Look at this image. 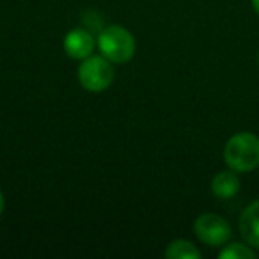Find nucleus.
<instances>
[{
    "label": "nucleus",
    "instance_id": "obj_1",
    "mask_svg": "<svg viewBox=\"0 0 259 259\" xmlns=\"http://www.w3.org/2000/svg\"><path fill=\"white\" fill-rule=\"evenodd\" d=\"M224 160L236 172H250L259 167V137L252 132L234 134L224 146Z\"/></svg>",
    "mask_w": 259,
    "mask_h": 259
},
{
    "label": "nucleus",
    "instance_id": "obj_2",
    "mask_svg": "<svg viewBox=\"0 0 259 259\" xmlns=\"http://www.w3.org/2000/svg\"><path fill=\"white\" fill-rule=\"evenodd\" d=\"M98 48L100 54L112 64H126L134 59L137 43L134 34L122 25L105 27L98 36Z\"/></svg>",
    "mask_w": 259,
    "mask_h": 259
},
{
    "label": "nucleus",
    "instance_id": "obj_3",
    "mask_svg": "<svg viewBox=\"0 0 259 259\" xmlns=\"http://www.w3.org/2000/svg\"><path fill=\"white\" fill-rule=\"evenodd\" d=\"M114 64L103 55H91L83 59L78 66V76L80 85L89 93H103L114 82Z\"/></svg>",
    "mask_w": 259,
    "mask_h": 259
},
{
    "label": "nucleus",
    "instance_id": "obj_4",
    "mask_svg": "<svg viewBox=\"0 0 259 259\" xmlns=\"http://www.w3.org/2000/svg\"><path fill=\"white\" fill-rule=\"evenodd\" d=\"M194 233L208 247H222L229 243L233 231L226 219L217 213H202L195 219Z\"/></svg>",
    "mask_w": 259,
    "mask_h": 259
},
{
    "label": "nucleus",
    "instance_id": "obj_5",
    "mask_svg": "<svg viewBox=\"0 0 259 259\" xmlns=\"http://www.w3.org/2000/svg\"><path fill=\"white\" fill-rule=\"evenodd\" d=\"M62 47L68 57L75 59V61H83V59L91 57L96 48V39L87 29H73L64 36Z\"/></svg>",
    "mask_w": 259,
    "mask_h": 259
},
{
    "label": "nucleus",
    "instance_id": "obj_6",
    "mask_svg": "<svg viewBox=\"0 0 259 259\" xmlns=\"http://www.w3.org/2000/svg\"><path fill=\"white\" fill-rule=\"evenodd\" d=\"M240 233L252 248H259V199L250 202L241 213Z\"/></svg>",
    "mask_w": 259,
    "mask_h": 259
},
{
    "label": "nucleus",
    "instance_id": "obj_7",
    "mask_svg": "<svg viewBox=\"0 0 259 259\" xmlns=\"http://www.w3.org/2000/svg\"><path fill=\"white\" fill-rule=\"evenodd\" d=\"M240 178H238L236 170H220L219 174H215V178L211 180V192L215 197L219 199H231L240 192Z\"/></svg>",
    "mask_w": 259,
    "mask_h": 259
},
{
    "label": "nucleus",
    "instance_id": "obj_8",
    "mask_svg": "<svg viewBox=\"0 0 259 259\" xmlns=\"http://www.w3.org/2000/svg\"><path fill=\"white\" fill-rule=\"evenodd\" d=\"M167 259H199L201 250L188 240H174L165 248Z\"/></svg>",
    "mask_w": 259,
    "mask_h": 259
},
{
    "label": "nucleus",
    "instance_id": "obj_9",
    "mask_svg": "<svg viewBox=\"0 0 259 259\" xmlns=\"http://www.w3.org/2000/svg\"><path fill=\"white\" fill-rule=\"evenodd\" d=\"M220 259H254L255 252L250 245L245 243H226V247L219 252Z\"/></svg>",
    "mask_w": 259,
    "mask_h": 259
},
{
    "label": "nucleus",
    "instance_id": "obj_10",
    "mask_svg": "<svg viewBox=\"0 0 259 259\" xmlns=\"http://www.w3.org/2000/svg\"><path fill=\"white\" fill-rule=\"evenodd\" d=\"M4 208H6V197H4V194H2V190H0V215L4 213Z\"/></svg>",
    "mask_w": 259,
    "mask_h": 259
},
{
    "label": "nucleus",
    "instance_id": "obj_11",
    "mask_svg": "<svg viewBox=\"0 0 259 259\" xmlns=\"http://www.w3.org/2000/svg\"><path fill=\"white\" fill-rule=\"evenodd\" d=\"M252 8H254V11L259 15V0H252Z\"/></svg>",
    "mask_w": 259,
    "mask_h": 259
},
{
    "label": "nucleus",
    "instance_id": "obj_12",
    "mask_svg": "<svg viewBox=\"0 0 259 259\" xmlns=\"http://www.w3.org/2000/svg\"><path fill=\"white\" fill-rule=\"evenodd\" d=\"M257 61H259V54H257Z\"/></svg>",
    "mask_w": 259,
    "mask_h": 259
}]
</instances>
